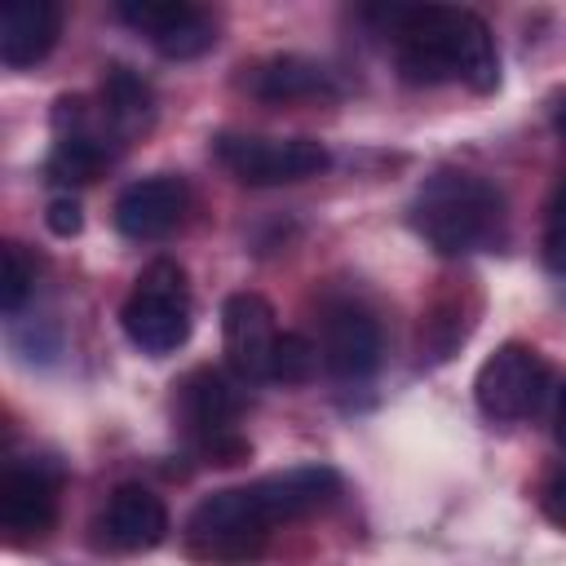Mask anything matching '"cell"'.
I'll list each match as a JSON object with an SVG mask.
<instances>
[{
  "label": "cell",
  "instance_id": "cell-1",
  "mask_svg": "<svg viewBox=\"0 0 566 566\" xmlns=\"http://www.w3.org/2000/svg\"><path fill=\"white\" fill-rule=\"evenodd\" d=\"M376 18L389 22L394 35V62L407 84L433 88V84H464L473 93L500 88V49L473 9H442V4H416V9H376Z\"/></svg>",
  "mask_w": 566,
  "mask_h": 566
},
{
  "label": "cell",
  "instance_id": "cell-2",
  "mask_svg": "<svg viewBox=\"0 0 566 566\" xmlns=\"http://www.w3.org/2000/svg\"><path fill=\"white\" fill-rule=\"evenodd\" d=\"M411 230L438 256H469L504 239V195L464 168H438L411 199Z\"/></svg>",
  "mask_w": 566,
  "mask_h": 566
},
{
  "label": "cell",
  "instance_id": "cell-3",
  "mask_svg": "<svg viewBox=\"0 0 566 566\" xmlns=\"http://www.w3.org/2000/svg\"><path fill=\"white\" fill-rule=\"evenodd\" d=\"M270 513L261 509L252 482L248 486H226L203 495L186 526H181V548L186 557L203 566H252L265 544H270Z\"/></svg>",
  "mask_w": 566,
  "mask_h": 566
},
{
  "label": "cell",
  "instance_id": "cell-4",
  "mask_svg": "<svg viewBox=\"0 0 566 566\" xmlns=\"http://www.w3.org/2000/svg\"><path fill=\"white\" fill-rule=\"evenodd\" d=\"M172 411H177V424L186 429L190 447L208 464L248 460L252 447L234 429L239 411H243V394H239V380L226 376L221 367H195L190 376H181V385L172 394Z\"/></svg>",
  "mask_w": 566,
  "mask_h": 566
},
{
  "label": "cell",
  "instance_id": "cell-5",
  "mask_svg": "<svg viewBox=\"0 0 566 566\" xmlns=\"http://www.w3.org/2000/svg\"><path fill=\"white\" fill-rule=\"evenodd\" d=\"M119 327L150 358H164V354L181 349L186 336H190V283H186V270L177 261H168V256L150 261L133 279V292L119 305Z\"/></svg>",
  "mask_w": 566,
  "mask_h": 566
},
{
  "label": "cell",
  "instance_id": "cell-6",
  "mask_svg": "<svg viewBox=\"0 0 566 566\" xmlns=\"http://www.w3.org/2000/svg\"><path fill=\"white\" fill-rule=\"evenodd\" d=\"M212 155L243 186H292L318 177L332 164L318 137H265V133H217Z\"/></svg>",
  "mask_w": 566,
  "mask_h": 566
},
{
  "label": "cell",
  "instance_id": "cell-7",
  "mask_svg": "<svg viewBox=\"0 0 566 566\" xmlns=\"http://www.w3.org/2000/svg\"><path fill=\"white\" fill-rule=\"evenodd\" d=\"M548 385H553L548 358L535 345L504 340L495 354L482 358V367L473 376V398H478V411L486 420L513 424V420H526L544 402Z\"/></svg>",
  "mask_w": 566,
  "mask_h": 566
},
{
  "label": "cell",
  "instance_id": "cell-8",
  "mask_svg": "<svg viewBox=\"0 0 566 566\" xmlns=\"http://www.w3.org/2000/svg\"><path fill=\"white\" fill-rule=\"evenodd\" d=\"M62 469L53 460H9L0 473V535L9 548L40 544L57 522Z\"/></svg>",
  "mask_w": 566,
  "mask_h": 566
},
{
  "label": "cell",
  "instance_id": "cell-9",
  "mask_svg": "<svg viewBox=\"0 0 566 566\" xmlns=\"http://www.w3.org/2000/svg\"><path fill=\"white\" fill-rule=\"evenodd\" d=\"M115 18L128 22L137 35H146L150 49L159 57H172V62L203 57L217 44L212 13L199 4H186V0H119Z\"/></svg>",
  "mask_w": 566,
  "mask_h": 566
},
{
  "label": "cell",
  "instance_id": "cell-10",
  "mask_svg": "<svg viewBox=\"0 0 566 566\" xmlns=\"http://www.w3.org/2000/svg\"><path fill=\"white\" fill-rule=\"evenodd\" d=\"M318 358L345 385H358V380L376 376V367L385 358V336H380L376 314L367 305H358V301H332V305H323V318H318Z\"/></svg>",
  "mask_w": 566,
  "mask_h": 566
},
{
  "label": "cell",
  "instance_id": "cell-11",
  "mask_svg": "<svg viewBox=\"0 0 566 566\" xmlns=\"http://www.w3.org/2000/svg\"><path fill=\"white\" fill-rule=\"evenodd\" d=\"M221 340H226V363L239 380L248 385L270 380V354L279 340L274 305L261 292H230L221 301Z\"/></svg>",
  "mask_w": 566,
  "mask_h": 566
},
{
  "label": "cell",
  "instance_id": "cell-12",
  "mask_svg": "<svg viewBox=\"0 0 566 566\" xmlns=\"http://www.w3.org/2000/svg\"><path fill=\"white\" fill-rule=\"evenodd\" d=\"M190 212V186L186 177L177 172H155V177H142L133 186H124L115 195V208H111V221L124 239H164L172 234Z\"/></svg>",
  "mask_w": 566,
  "mask_h": 566
},
{
  "label": "cell",
  "instance_id": "cell-13",
  "mask_svg": "<svg viewBox=\"0 0 566 566\" xmlns=\"http://www.w3.org/2000/svg\"><path fill=\"white\" fill-rule=\"evenodd\" d=\"M93 531H97V544L115 553H146L168 539V509L150 486L124 482L106 495Z\"/></svg>",
  "mask_w": 566,
  "mask_h": 566
},
{
  "label": "cell",
  "instance_id": "cell-14",
  "mask_svg": "<svg viewBox=\"0 0 566 566\" xmlns=\"http://www.w3.org/2000/svg\"><path fill=\"white\" fill-rule=\"evenodd\" d=\"M239 88L265 106H292V102H327L336 97V75L305 53H270L252 66H243Z\"/></svg>",
  "mask_w": 566,
  "mask_h": 566
},
{
  "label": "cell",
  "instance_id": "cell-15",
  "mask_svg": "<svg viewBox=\"0 0 566 566\" xmlns=\"http://www.w3.org/2000/svg\"><path fill=\"white\" fill-rule=\"evenodd\" d=\"M252 491L261 509L270 513V522H296V517L327 509L340 495V473L332 464H296V469L256 478Z\"/></svg>",
  "mask_w": 566,
  "mask_h": 566
},
{
  "label": "cell",
  "instance_id": "cell-16",
  "mask_svg": "<svg viewBox=\"0 0 566 566\" xmlns=\"http://www.w3.org/2000/svg\"><path fill=\"white\" fill-rule=\"evenodd\" d=\"M62 35V4L53 0H4L0 4V62L27 71L53 53Z\"/></svg>",
  "mask_w": 566,
  "mask_h": 566
},
{
  "label": "cell",
  "instance_id": "cell-17",
  "mask_svg": "<svg viewBox=\"0 0 566 566\" xmlns=\"http://www.w3.org/2000/svg\"><path fill=\"white\" fill-rule=\"evenodd\" d=\"M102 119L115 137H133L142 133L150 119H155V88L142 71L124 66V62H111L102 71Z\"/></svg>",
  "mask_w": 566,
  "mask_h": 566
},
{
  "label": "cell",
  "instance_id": "cell-18",
  "mask_svg": "<svg viewBox=\"0 0 566 566\" xmlns=\"http://www.w3.org/2000/svg\"><path fill=\"white\" fill-rule=\"evenodd\" d=\"M111 128H84V133H66L53 142L49 159H44V177L53 186H88L97 181V172L111 164Z\"/></svg>",
  "mask_w": 566,
  "mask_h": 566
},
{
  "label": "cell",
  "instance_id": "cell-19",
  "mask_svg": "<svg viewBox=\"0 0 566 566\" xmlns=\"http://www.w3.org/2000/svg\"><path fill=\"white\" fill-rule=\"evenodd\" d=\"M455 318H464V310H460L455 296L438 301V310L424 314V323H420V363H442V358L455 354V345H464V336L473 332L469 327L473 318L469 323H455Z\"/></svg>",
  "mask_w": 566,
  "mask_h": 566
},
{
  "label": "cell",
  "instance_id": "cell-20",
  "mask_svg": "<svg viewBox=\"0 0 566 566\" xmlns=\"http://www.w3.org/2000/svg\"><path fill=\"white\" fill-rule=\"evenodd\" d=\"M318 367V345L301 332H279L270 354V380L274 385H305Z\"/></svg>",
  "mask_w": 566,
  "mask_h": 566
},
{
  "label": "cell",
  "instance_id": "cell-21",
  "mask_svg": "<svg viewBox=\"0 0 566 566\" xmlns=\"http://www.w3.org/2000/svg\"><path fill=\"white\" fill-rule=\"evenodd\" d=\"M0 265H4V274H0V310L13 318L22 305H27V296L35 292V261L27 256V248L22 243H4L0 248Z\"/></svg>",
  "mask_w": 566,
  "mask_h": 566
},
{
  "label": "cell",
  "instance_id": "cell-22",
  "mask_svg": "<svg viewBox=\"0 0 566 566\" xmlns=\"http://www.w3.org/2000/svg\"><path fill=\"white\" fill-rule=\"evenodd\" d=\"M544 265L566 279V168H562V177L548 195V208H544Z\"/></svg>",
  "mask_w": 566,
  "mask_h": 566
},
{
  "label": "cell",
  "instance_id": "cell-23",
  "mask_svg": "<svg viewBox=\"0 0 566 566\" xmlns=\"http://www.w3.org/2000/svg\"><path fill=\"white\" fill-rule=\"evenodd\" d=\"M44 226H49L57 239H71V234L84 230V212H80V203H75L71 195H57V199H49V208H44Z\"/></svg>",
  "mask_w": 566,
  "mask_h": 566
},
{
  "label": "cell",
  "instance_id": "cell-24",
  "mask_svg": "<svg viewBox=\"0 0 566 566\" xmlns=\"http://www.w3.org/2000/svg\"><path fill=\"white\" fill-rule=\"evenodd\" d=\"M544 513L566 526V473H557V478L544 486Z\"/></svg>",
  "mask_w": 566,
  "mask_h": 566
},
{
  "label": "cell",
  "instance_id": "cell-25",
  "mask_svg": "<svg viewBox=\"0 0 566 566\" xmlns=\"http://www.w3.org/2000/svg\"><path fill=\"white\" fill-rule=\"evenodd\" d=\"M548 119H553V133L566 142V88L553 93V102H548Z\"/></svg>",
  "mask_w": 566,
  "mask_h": 566
},
{
  "label": "cell",
  "instance_id": "cell-26",
  "mask_svg": "<svg viewBox=\"0 0 566 566\" xmlns=\"http://www.w3.org/2000/svg\"><path fill=\"white\" fill-rule=\"evenodd\" d=\"M553 438L566 447V385L557 389V411H553Z\"/></svg>",
  "mask_w": 566,
  "mask_h": 566
}]
</instances>
